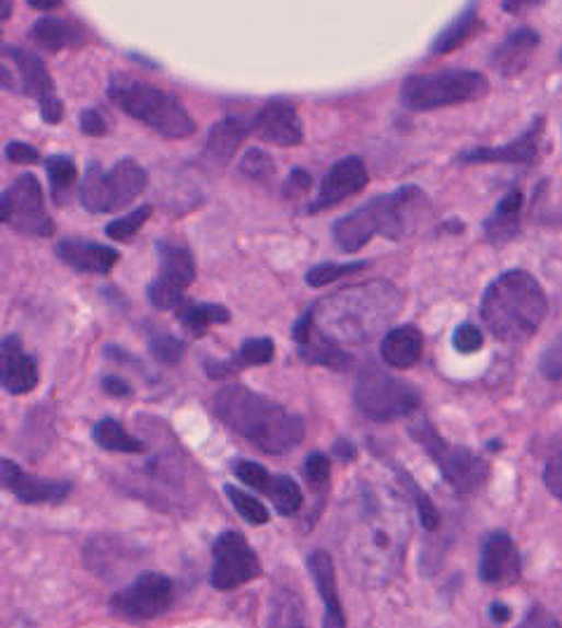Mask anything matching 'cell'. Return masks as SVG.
Wrapping results in <instances>:
<instances>
[{
	"instance_id": "obj_38",
	"label": "cell",
	"mask_w": 562,
	"mask_h": 628,
	"mask_svg": "<svg viewBox=\"0 0 562 628\" xmlns=\"http://www.w3.org/2000/svg\"><path fill=\"white\" fill-rule=\"evenodd\" d=\"M149 349H151V356L159 360V363H163V365H177L179 360H182V356H184V351H186L182 339L172 337V335H165V333L151 335Z\"/></svg>"
},
{
	"instance_id": "obj_30",
	"label": "cell",
	"mask_w": 562,
	"mask_h": 628,
	"mask_svg": "<svg viewBox=\"0 0 562 628\" xmlns=\"http://www.w3.org/2000/svg\"><path fill=\"white\" fill-rule=\"evenodd\" d=\"M92 438H95V443L108 452H120V454H142L147 450V445L139 441L137 435H132L130 431H125V427L120 421H116L114 417H104L95 423V429H92Z\"/></svg>"
},
{
	"instance_id": "obj_39",
	"label": "cell",
	"mask_w": 562,
	"mask_h": 628,
	"mask_svg": "<svg viewBox=\"0 0 562 628\" xmlns=\"http://www.w3.org/2000/svg\"><path fill=\"white\" fill-rule=\"evenodd\" d=\"M363 266H365V261H361V264H318L306 274V282L311 288H320V286H327V282L339 280L341 276H351L355 271H361Z\"/></svg>"
},
{
	"instance_id": "obj_47",
	"label": "cell",
	"mask_w": 562,
	"mask_h": 628,
	"mask_svg": "<svg viewBox=\"0 0 562 628\" xmlns=\"http://www.w3.org/2000/svg\"><path fill=\"white\" fill-rule=\"evenodd\" d=\"M543 482H546V488L551 490L553 497L562 499V452L555 454V457L549 464H546Z\"/></svg>"
},
{
	"instance_id": "obj_17",
	"label": "cell",
	"mask_w": 562,
	"mask_h": 628,
	"mask_svg": "<svg viewBox=\"0 0 562 628\" xmlns=\"http://www.w3.org/2000/svg\"><path fill=\"white\" fill-rule=\"evenodd\" d=\"M40 382V370L34 356H28L20 337L0 341V386L12 396H26Z\"/></svg>"
},
{
	"instance_id": "obj_1",
	"label": "cell",
	"mask_w": 562,
	"mask_h": 628,
	"mask_svg": "<svg viewBox=\"0 0 562 628\" xmlns=\"http://www.w3.org/2000/svg\"><path fill=\"white\" fill-rule=\"evenodd\" d=\"M410 539V513L400 490L367 485L358 499L349 535L351 572L370 589H382L398 577Z\"/></svg>"
},
{
	"instance_id": "obj_28",
	"label": "cell",
	"mask_w": 562,
	"mask_h": 628,
	"mask_svg": "<svg viewBox=\"0 0 562 628\" xmlns=\"http://www.w3.org/2000/svg\"><path fill=\"white\" fill-rule=\"evenodd\" d=\"M31 38H34L40 47L50 53H59L65 47H73L78 43H83L85 28L81 24H73L69 20H38L31 26Z\"/></svg>"
},
{
	"instance_id": "obj_19",
	"label": "cell",
	"mask_w": 562,
	"mask_h": 628,
	"mask_svg": "<svg viewBox=\"0 0 562 628\" xmlns=\"http://www.w3.org/2000/svg\"><path fill=\"white\" fill-rule=\"evenodd\" d=\"M253 130L259 139L276 147H296L304 141L302 120L290 102L273 100L257 114Z\"/></svg>"
},
{
	"instance_id": "obj_55",
	"label": "cell",
	"mask_w": 562,
	"mask_h": 628,
	"mask_svg": "<svg viewBox=\"0 0 562 628\" xmlns=\"http://www.w3.org/2000/svg\"><path fill=\"white\" fill-rule=\"evenodd\" d=\"M12 3L14 0H0V22H5L12 14Z\"/></svg>"
},
{
	"instance_id": "obj_14",
	"label": "cell",
	"mask_w": 562,
	"mask_h": 628,
	"mask_svg": "<svg viewBox=\"0 0 562 628\" xmlns=\"http://www.w3.org/2000/svg\"><path fill=\"white\" fill-rule=\"evenodd\" d=\"M259 558L245 535L226 530L212 546V574L210 582L216 591H236L259 577Z\"/></svg>"
},
{
	"instance_id": "obj_32",
	"label": "cell",
	"mask_w": 562,
	"mask_h": 628,
	"mask_svg": "<svg viewBox=\"0 0 562 628\" xmlns=\"http://www.w3.org/2000/svg\"><path fill=\"white\" fill-rule=\"evenodd\" d=\"M478 26V14H476V5H468L455 22H449L445 26L443 34L435 38L433 43V53L435 55H445L457 50L459 45H464L468 38L473 36V31Z\"/></svg>"
},
{
	"instance_id": "obj_43",
	"label": "cell",
	"mask_w": 562,
	"mask_h": 628,
	"mask_svg": "<svg viewBox=\"0 0 562 628\" xmlns=\"http://www.w3.org/2000/svg\"><path fill=\"white\" fill-rule=\"evenodd\" d=\"M452 341H455V349L459 353H476L482 349V333L476 325L464 323L455 329V339Z\"/></svg>"
},
{
	"instance_id": "obj_10",
	"label": "cell",
	"mask_w": 562,
	"mask_h": 628,
	"mask_svg": "<svg viewBox=\"0 0 562 628\" xmlns=\"http://www.w3.org/2000/svg\"><path fill=\"white\" fill-rule=\"evenodd\" d=\"M419 391L382 370H365L355 384V405L372 421H394L419 407Z\"/></svg>"
},
{
	"instance_id": "obj_4",
	"label": "cell",
	"mask_w": 562,
	"mask_h": 628,
	"mask_svg": "<svg viewBox=\"0 0 562 628\" xmlns=\"http://www.w3.org/2000/svg\"><path fill=\"white\" fill-rule=\"evenodd\" d=\"M546 311L549 302L537 278L515 269L499 276L485 290L480 316L496 339L525 341L537 333Z\"/></svg>"
},
{
	"instance_id": "obj_34",
	"label": "cell",
	"mask_w": 562,
	"mask_h": 628,
	"mask_svg": "<svg viewBox=\"0 0 562 628\" xmlns=\"http://www.w3.org/2000/svg\"><path fill=\"white\" fill-rule=\"evenodd\" d=\"M75 177H78V170H75V163H73L71 155L59 153V155H52V159L48 161V179L52 184L55 200H65V196L71 191V186L75 184Z\"/></svg>"
},
{
	"instance_id": "obj_8",
	"label": "cell",
	"mask_w": 562,
	"mask_h": 628,
	"mask_svg": "<svg viewBox=\"0 0 562 628\" xmlns=\"http://www.w3.org/2000/svg\"><path fill=\"white\" fill-rule=\"evenodd\" d=\"M147 170L132 159L118 161L112 170L92 163L81 184V202L90 212H118L132 206L147 188Z\"/></svg>"
},
{
	"instance_id": "obj_15",
	"label": "cell",
	"mask_w": 562,
	"mask_h": 628,
	"mask_svg": "<svg viewBox=\"0 0 562 628\" xmlns=\"http://www.w3.org/2000/svg\"><path fill=\"white\" fill-rule=\"evenodd\" d=\"M0 490L12 492L24 504H59L69 497L71 482L31 476L17 464L0 460Z\"/></svg>"
},
{
	"instance_id": "obj_52",
	"label": "cell",
	"mask_w": 562,
	"mask_h": 628,
	"mask_svg": "<svg viewBox=\"0 0 562 628\" xmlns=\"http://www.w3.org/2000/svg\"><path fill=\"white\" fill-rule=\"evenodd\" d=\"M537 3H539V0H504V10L511 12V14H518V12L527 10V8L537 5Z\"/></svg>"
},
{
	"instance_id": "obj_22",
	"label": "cell",
	"mask_w": 562,
	"mask_h": 628,
	"mask_svg": "<svg viewBox=\"0 0 562 628\" xmlns=\"http://www.w3.org/2000/svg\"><path fill=\"white\" fill-rule=\"evenodd\" d=\"M543 120L537 118L532 128L523 132L508 147L496 149H473L461 155L464 163H532L539 153V137H541Z\"/></svg>"
},
{
	"instance_id": "obj_23",
	"label": "cell",
	"mask_w": 562,
	"mask_h": 628,
	"mask_svg": "<svg viewBox=\"0 0 562 628\" xmlns=\"http://www.w3.org/2000/svg\"><path fill=\"white\" fill-rule=\"evenodd\" d=\"M308 572L314 577L316 589L325 603V626H347V617L341 612V603L337 595V579H335V562L330 554L316 551L308 558Z\"/></svg>"
},
{
	"instance_id": "obj_53",
	"label": "cell",
	"mask_w": 562,
	"mask_h": 628,
	"mask_svg": "<svg viewBox=\"0 0 562 628\" xmlns=\"http://www.w3.org/2000/svg\"><path fill=\"white\" fill-rule=\"evenodd\" d=\"M490 617H492L496 624H504V621L511 619V609L504 607L502 603H496V605H492V609H490Z\"/></svg>"
},
{
	"instance_id": "obj_12",
	"label": "cell",
	"mask_w": 562,
	"mask_h": 628,
	"mask_svg": "<svg viewBox=\"0 0 562 628\" xmlns=\"http://www.w3.org/2000/svg\"><path fill=\"white\" fill-rule=\"evenodd\" d=\"M175 603V582L159 572H142L130 586L112 595V612L128 621H149L165 615Z\"/></svg>"
},
{
	"instance_id": "obj_54",
	"label": "cell",
	"mask_w": 562,
	"mask_h": 628,
	"mask_svg": "<svg viewBox=\"0 0 562 628\" xmlns=\"http://www.w3.org/2000/svg\"><path fill=\"white\" fill-rule=\"evenodd\" d=\"M28 5L38 10H55L57 5H61V0H28Z\"/></svg>"
},
{
	"instance_id": "obj_33",
	"label": "cell",
	"mask_w": 562,
	"mask_h": 628,
	"mask_svg": "<svg viewBox=\"0 0 562 628\" xmlns=\"http://www.w3.org/2000/svg\"><path fill=\"white\" fill-rule=\"evenodd\" d=\"M267 495L271 497L273 507L280 515H294L302 509V490L290 476H271Z\"/></svg>"
},
{
	"instance_id": "obj_48",
	"label": "cell",
	"mask_w": 562,
	"mask_h": 628,
	"mask_svg": "<svg viewBox=\"0 0 562 628\" xmlns=\"http://www.w3.org/2000/svg\"><path fill=\"white\" fill-rule=\"evenodd\" d=\"M38 104H40V114H43L45 123L57 125V123H61V118H65V104H61V100L57 97V94H50V97H43Z\"/></svg>"
},
{
	"instance_id": "obj_45",
	"label": "cell",
	"mask_w": 562,
	"mask_h": 628,
	"mask_svg": "<svg viewBox=\"0 0 562 628\" xmlns=\"http://www.w3.org/2000/svg\"><path fill=\"white\" fill-rule=\"evenodd\" d=\"M8 161L14 165H36L40 163V153L31 144H24V141H12V144L5 147Z\"/></svg>"
},
{
	"instance_id": "obj_3",
	"label": "cell",
	"mask_w": 562,
	"mask_h": 628,
	"mask_svg": "<svg viewBox=\"0 0 562 628\" xmlns=\"http://www.w3.org/2000/svg\"><path fill=\"white\" fill-rule=\"evenodd\" d=\"M214 412L233 433L269 454H285L304 441L300 417L247 386H224L214 396Z\"/></svg>"
},
{
	"instance_id": "obj_24",
	"label": "cell",
	"mask_w": 562,
	"mask_h": 628,
	"mask_svg": "<svg viewBox=\"0 0 562 628\" xmlns=\"http://www.w3.org/2000/svg\"><path fill=\"white\" fill-rule=\"evenodd\" d=\"M537 45H539V36L532 28H518L515 34H511L502 45L496 47L492 55V67L502 75L520 73L527 67V61L532 59Z\"/></svg>"
},
{
	"instance_id": "obj_42",
	"label": "cell",
	"mask_w": 562,
	"mask_h": 628,
	"mask_svg": "<svg viewBox=\"0 0 562 628\" xmlns=\"http://www.w3.org/2000/svg\"><path fill=\"white\" fill-rule=\"evenodd\" d=\"M330 460L325 457V454L316 452V454H311V457L306 460V466H304V476L308 480L311 488H323V485L330 480Z\"/></svg>"
},
{
	"instance_id": "obj_25",
	"label": "cell",
	"mask_w": 562,
	"mask_h": 628,
	"mask_svg": "<svg viewBox=\"0 0 562 628\" xmlns=\"http://www.w3.org/2000/svg\"><path fill=\"white\" fill-rule=\"evenodd\" d=\"M424 353V337L414 325H402L388 333L382 341V358L396 370H408Z\"/></svg>"
},
{
	"instance_id": "obj_7",
	"label": "cell",
	"mask_w": 562,
	"mask_h": 628,
	"mask_svg": "<svg viewBox=\"0 0 562 628\" xmlns=\"http://www.w3.org/2000/svg\"><path fill=\"white\" fill-rule=\"evenodd\" d=\"M488 92V78L478 71H441L410 75L402 83L400 100L410 112H433V108L476 102Z\"/></svg>"
},
{
	"instance_id": "obj_29",
	"label": "cell",
	"mask_w": 562,
	"mask_h": 628,
	"mask_svg": "<svg viewBox=\"0 0 562 628\" xmlns=\"http://www.w3.org/2000/svg\"><path fill=\"white\" fill-rule=\"evenodd\" d=\"M245 139V125L238 118H224L212 128L208 144H206V155L208 161L224 165L233 159Z\"/></svg>"
},
{
	"instance_id": "obj_16",
	"label": "cell",
	"mask_w": 562,
	"mask_h": 628,
	"mask_svg": "<svg viewBox=\"0 0 562 628\" xmlns=\"http://www.w3.org/2000/svg\"><path fill=\"white\" fill-rule=\"evenodd\" d=\"M480 577L482 582L496 589H506L518 582L520 554L506 532H492L485 539L480 558Z\"/></svg>"
},
{
	"instance_id": "obj_37",
	"label": "cell",
	"mask_w": 562,
	"mask_h": 628,
	"mask_svg": "<svg viewBox=\"0 0 562 628\" xmlns=\"http://www.w3.org/2000/svg\"><path fill=\"white\" fill-rule=\"evenodd\" d=\"M151 206H142V208H137L132 210L130 214H125L120 219H116V222H112L106 226V235L112 241H130L132 235L142 229L149 219H151Z\"/></svg>"
},
{
	"instance_id": "obj_50",
	"label": "cell",
	"mask_w": 562,
	"mask_h": 628,
	"mask_svg": "<svg viewBox=\"0 0 562 628\" xmlns=\"http://www.w3.org/2000/svg\"><path fill=\"white\" fill-rule=\"evenodd\" d=\"M102 388L106 391L108 396H114V398L130 396V391H132L122 380H118V376H104V380H102Z\"/></svg>"
},
{
	"instance_id": "obj_44",
	"label": "cell",
	"mask_w": 562,
	"mask_h": 628,
	"mask_svg": "<svg viewBox=\"0 0 562 628\" xmlns=\"http://www.w3.org/2000/svg\"><path fill=\"white\" fill-rule=\"evenodd\" d=\"M541 372L549 376V380L558 382L562 380V335L551 344L549 349L541 356Z\"/></svg>"
},
{
	"instance_id": "obj_2",
	"label": "cell",
	"mask_w": 562,
	"mask_h": 628,
	"mask_svg": "<svg viewBox=\"0 0 562 628\" xmlns=\"http://www.w3.org/2000/svg\"><path fill=\"white\" fill-rule=\"evenodd\" d=\"M402 309V294L391 282H363L343 288L311 309L314 329L335 344H367L391 325Z\"/></svg>"
},
{
	"instance_id": "obj_18",
	"label": "cell",
	"mask_w": 562,
	"mask_h": 628,
	"mask_svg": "<svg viewBox=\"0 0 562 628\" xmlns=\"http://www.w3.org/2000/svg\"><path fill=\"white\" fill-rule=\"evenodd\" d=\"M367 179H370L367 167L361 159H343L335 163L320 182V191L318 198L314 200V206H311V212L327 210L337 206V202L355 196L358 191H363L367 186Z\"/></svg>"
},
{
	"instance_id": "obj_40",
	"label": "cell",
	"mask_w": 562,
	"mask_h": 628,
	"mask_svg": "<svg viewBox=\"0 0 562 628\" xmlns=\"http://www.w3.org/2000/svg\"><path fill=\"white\" fill-rule=\"evenodd\" d=\"M241 170L245 172L247 177L264 182V179H271V177H273L276 165H273V159H271L269 153H264V151H259V149H249V151H245V155H243Z\"/></svg>"
},
{
	"instance_id": "obj_6",
	"label": "cell",
	"mask_w": 562,
	"mask_h": 628,
	"mask_svg": "<svg viewBox=\"0 0 562 628\" xmlns=\"http://www.w3.org/2000/svg\"><path fill=\"white\" fill-rule=\"evenodd\" d=\"M108 97H112L120 112L149 125L151 130L161 132L163 137L182 139L196 132L194 118L172 94L137 81V78H112V83H108Z\"/></svg>"
},
{
	"instance_id": "obj_9",
	"label": "cell",
	"mask_w": 562,
	"mask_h": 628,
	"mask_svg": "<svg viewBox=\"0 0 562 628\" xmlns=\"http://www.w3.org/2000/svg\"><path fill=\"white\" fill-rule=\"evenodd\" d=\"M412 438L429 450V457L441 466L445 480L459 495L478 492L490 478L488 462L466 447H449L443 438L433 431L429 421H417L412 427Z\"/></svg>"
},
{
	"instance_id": "obj_20",
	"label": "cell",
	"mask_w": 562,
	"mask_h": 628,
	"mask_svg": "<svg viewBox=\"0 0 562 628\" xmlns=\"http://www.w3.org/2000/svg\"><path fill=\"white\" fill-rule=\"evenodd\" d=\"M294 341H296V347H300V356L306 360V363L325 365V368H332V370H347L351 363V356L343 351L339 344H335L327 337H323L320 333H316L314 316H311V311H306L304 316L296 321Z\"/></svg>"
},
{
	"instance_id": "obj_51",
	"label": "cell",
	"mask_w": 562,
	"mask_h": 628,
	"mask_svg": "<svg viewBox=\"0 0 562 628\" xmlns=\"http://www.w3.org/2000/svg\"><path fill=\"white\" fill-rule=\"evenodd\" d=\"M290 186H294L296 191H306V188L311 186V175L306 170H294L290 177Z\"/></svg>"
},
{
	"instance_id": "obj_21",
	"label": "cell",
	"mask_w": 562,
	"mask_h": 628,
	"mask_svg": "<svg viewBox=\"0 0 562 628\" xmlns=\"http://www.w3.org/2000/svg\"><path fill=\"white\" fill-rule=\"evenodd\" d=\"M57 257L75 271L99 274V276L112 271L120 259L118 249H114V247L90 243V241H73V239L61 241L57 245Z\"/></svg>"
},
{
	"instance_id": "obj_27",
	"label": "cell",
	"mask_w": 562,
	"mask_h": 628,
	"mask_svg": "<svg viewBox=\"0 0 562 628\" xmlns=\"http://www.w3.org/2000/svg\"><path fill=\"white\" fill-rule=\"evenodd\" d=\"M520 210H523V194L511 191L502 202H499L492 217L485 222V233L490 243L504 245L513 241L520 231Z\"/></svg>"
},
{
	"instance_id": "obj_5",
	"label": "cell",
	"mask_w": 562,
	"mask_h": 628,
	"mask_svg": "<svg viewBox=\"0 0 562 628\" xmlns=\"http://www.w3.org/2000/svg\"><path fill=\"white\" fill-rule=\"evenodd\" d=\"M426 210V196L417 186H405L398 191L370 200L367 206L347 214L335 224V241L343 253H355L367 245L374 235L402 239L408 235Z\"/></svg>"
},
{
	"instance_id": "obj_13",
	"label": "cell",
	"mask_w": 562,
	"mask_h": 628,
	"mask_svg": "<svg viewBox=\"0 0 562 628\" xmlns=\"http://www.w3.org/2000/svg\"><path fill=\"white\" fill-rule=\"evenodd\" d=\"M161 274L149 282L147 296L159 311H177L186 300L184 290L196 280V259L191 249L182 243H161L159 245Z\"/></svg>"
},
{
	"instance_id": "obj_41",
	"label": "cell",
	"mask_w": 562,
	"mask_h": 628,
	"mask_svg": "<svg viewBox=\"0 0 562 628\" xmlns=\"http://www.w3.org/2000/svg\"><path fill=\"white\" fill-rule=\"evenodd\" d=\"M233 474L238 476L241 482H245L247 488H255L259 492H267L269 490V482H271V474L264 466L255 464V462H238L233 466Z\"/></svg>"
},
{
	"instance_id": "obj_35",
	"label": "cell",
	"mask_w": 562,
	"mask_h": 628,
	"mask_svg": "<svg viewBox=\"0 0 562 628\" xmlns=\"http://www.w3.org/2000/svg\"><path fill=\"white\" fill-rule=\"evenodd\" d=\"M224 492H226V497L231 499L233 509H236L238 515L245 517V521H247L249 525H267V523H269V517H271V515H269V509L264 507L257 497L247 495V492H243V490H238V488H233V485H226Z\"/></svg>"
},
{
	"instance_id": "obj_31",
	"label": "cell",
	"mask_w": 562,
	"mask_h": 628,
	"mask_svg": "<svg viewBox=\"0 0 562 628\" xmlns=\"http://www.w3.org/2000/svg\"><path fill=\"white\" fill-rule=\"evenodd\" d=\"M177 316L182 325L189 329L191 335L200 337L202 333H208V327L212 325H224L231 321V311L222 304H194L184 302L177 309Z\"/></svg>"
},
{
	"instance_id": "obj_36",
	"label": "cell",
	"mask_w": 562,
	"mask_h": 628,
	"mask_svg": "<svg viewBox=\"0 0 562 628\" xmlns=\"http://www.w3.org/2000/svg\"><path fill=\"white\" fill-rule=\"evenodd\" d=\"M276 356V347L269 337H255V339H245L241 351L233 356V363L238 368L245 365H267L271 363Z\"/></svg>"
},
{
	"instance_id": "obj_49",
	"label": "cell",
	"mask_w": 562,
	"mask_h": 628,
	"mask_svg": "<svg viewBox=\"0 0 562 628\" xmlns=\"http://www.w3.org/2000/svg\"><path fill=\"white\" fill-rule=\"evenodd\" d=\"M81 130L90 137H102L108 128H106V120L99 112H95V108H87V112H83V116H81Z\"/></svg>"
},
{
	"instance_id": "obj_26",
	"label": "cell",
	"mask_w": 562,
	"mask_h": 628,
	"mask_svg": "<svg viewBox=\"0 0 562 628\" xmlns=\"http://www.w3.org/2000/svg\"><path fill=\"white\" fill-rule=\"evenodd\" d=\"M8 55L12 57L14 67H17L22 94H26V97H34L38 102L43 97H50V94H55L52 78L36 55L20 50V47H8Z\"/></svg>"
},
{
	"instance_id": "obj_56",
	"label": "cell",
	"mask_w": 562,
	"mask_h": 628,
	"mask_svg": "<svg viewBox=\"0 0 562 628\" xmlns=\"http://www.w3.org/2000/svg\"><path fill=\"white\" fill-rule=\"evenodd\" d=\"M0 36H3V34H0Z\"/></svg>"
},
{
	"instance_id": "obj_11",
	"label": "cell",
	"mask_w": 562,
	"mask_h": 628,
	"mask_svg": "<svg viewBox=\"0 0 562 628\" xmlns=\"http://www.w3.org/2000/svg\"><path fill=\"white\" fill-rule=\"evenodd\" d=\"M0 224L14 231L48 239L55 233L52 217L45 210L43 188L34 175H22L10 188L0 194Z\"/></svg>"
},
{
	"instance_id": "obj_46",
	"label": "cell",
	"mask_w": 562,
	"mask_h": 628,
	"mask_svg": "<svg viewBox=\"0 0 562 628\" xmlns=\"http://www.w3.org/2000/svg\"><path fill=\"white\" fill-rule=\"evenodd\" d=\"M410 482V480H408ZM410 488H412V492H414V497H417V511H419V517H421V523H424V527L426 530H435L441 525V515H438V511H435V507L431 504V499L421 492L414 482H410Z\"/></svg>"
}]
</instances>
